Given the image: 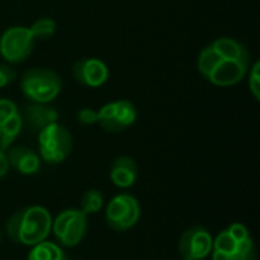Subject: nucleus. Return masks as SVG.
Instances as JSON below:
<instances>
[{
    "mask_svg": "<svg viewBox=\"0 0 260 260\" xmlns=\"http://www.w3.org/2000/svg\"><path fill=\"white\" fill-rule=\"evenodd\" d=\"M29 29L35 40H49L56 32V21L50 17H40L30 24Z\"/></svg>",
    "mask_w": 260,
    "mask_h": 260,
    "instance_id": "a211bd4d",
    "label": "nucleus"
},
{
    "mask_svg": "<svg viewBox=\"0 0 260 260\" xmlns=\"http://www.w3.org/2000/svg\"><path fill=\"white\" fill-rule=\"evenodd\" d=\"M88 216L79 209H66L52 219V233L62 248H73L82 242L88 229Z\"/></svg>",
    "mask_w": 260,
    "mask_h": 260,
    "instance_id": "423d86ee",
    "label": "nucleus"
},
{
    "mask_svg": "<svg viewBox=\"0 0 260 260\" xmlns=\"http://www.w3.org/2000/svg\"><path fill=\"white\" fill-rule=\"evenodd\" d=\"M23 129L20 108L9 98H0V149L6 151Z\"/></svg>",
    "mask_w": 260,
    "mask_h": 260,
    "instance_id": "f8f14e48",
    "label": "nucleus"
},
{
    "mask_svg": "<svg viewBox=\"0 0 260 260\" xmlns=\"http://www.w3.org/2000/svg\"><path fill=\"white\" fill-rule=\"evenodd\" d=\"M27 260H67V254L59 244L46 239L30 247Z\"/></svg>",
    "mask_w": 260,
    "mask_h": 260,
    "instance_id": "dca6fc26",
    "label": "nucleus"
},
{
    "mask_svg": "<svg viewBox=\"0 0 260 260\" xmlns=\"http://www.w3.org/2000/svg\"><path fill=\"white\" fill-rule=\"evenodd\" d=\"M248 90L254 101H260V62L254 61L248 69Z\"/></svg>",
    "mask_w": 260,
    "mask_h": 260,
    "instance_id": "6ab92c4d",
    "label": "nucleus"
},
{
    "mask_svg": "<svg viewBox=\"0 0 260 260\" xmlns=\"http://www.w3.org/2000/svg\"><path fill=\"white\" fill-rule=\"evenodd\" d=\"M72 76L82 87L99 88L108 81L110 69L105 64V61H102L101 58L88 56V58H81L73 62Z\"/></svg>",
    "mask_w": 260,
    "mask_h": 260,
    "instance_id": "9b49d317",
    "label": "nucleus"
},
{
    "mask_svg": "<svg viewBox=\"0 0 260 260\" xmlns=\"http://www.w3.org/2000/svg\"><path fill=\"white\" fill-rule=\"evenodd\" d=\"M76 120L82 126H93L98 125V110L90 107H82L76 111Z\"/></svg>",
    "mask_w": 260,
    "mask_h": 260,
    "instance_id": "aec40b11",
    "label": "nucleus"
},
{
    "mask_svg": "<svg viewBox=\"0 0 260 260\" xmlns=\"http://www.w3.org/2000/svg\"><path fill=\"white\" fill-rule=\"evenodd\" d=\"M139 168L129 155H119L110 166V181L119 189H129L136 184Z\"/></svg>",
    "mask_w": 260,
    "mask_h": 260,
    "instance_id": "2eb2a0df",
    "label": "nucleus"
},
{
    "mask_svg": "<svg viewBox=\"0 0 260 260\" xmlns=\"http://www.w3.org/2000/svg\"><path fill=\"white\" fill-rule=\"evenodd\" d=\"M5 154L9 168L15 169L23 175H34L41 168V158L38 152L24 145H11Z\"/></svg>",
    "mask_w": 260,
    "mask_h": 260,
    "instance_id": "4468645a",
    "label": "nucleus"
},
{
    "mask_svg": "<svg viewBox=\"0 0 260 260\" xmlns=\"http://www.w3.org/2000/svg\"><path fill=\"white\" fill-rule=\"evenodd\" d=\"M38 155L47 165H59L67 160L73 148L70 131L61 123L55 122L43 128L37 134Z\"/></svg>",
    "mask_w": 260,
    "mask_h": 260,
    "instance_id": "39448f33",
    "label": "nucleus"
},
{
    "mask_svg": "<svg viewBox=\"0 0 260 260\" xmlns=\"http://www.w3.org/2000/svg\"><path fill=\"white\" fill-rule=\"evenodd\" d=\"M137 120V108L128 99H117L104 104L98 110V125L107 133H120Z\"/></svg>",
    "mask_w": 260,
    "mask_h": 260,
    "instance_id": "1a4fd4ad",
    "label": "nucleus"
},
{
    "mask_svg": "<svg viewBox=\"0 0 260 260\" xmlns=\"http://www.w3.org/2000/svg\"><path fill=\"white\" fill-rule=\"evenodd\" d=\"M0 239H2V233H0Z\"/></svg>",
    "mask_w": 260,
    "mask_h": 260,
    "instance_id": "5701e85b",
    "label": "nucleus"
},
{
    "mask_svg": "<svg viewBox=\"0 0 260 260\" xmlns=\"http://www.w3.org/2000/svg\"><path fill=\"white\" fill-rule=\"evenodd\" d=\"M251 61L233 59L221 56L209 43L197 56V70L212 85L229 88L235 87L247 78Z\"/></svg>",
    "mask_w": 260,
    "mask_h": 260,
    "instance_id": "f03ea898",
    "label": "nucleus"
},
{
    "mask_svg": "<svg viewBox=\"0 0 260 260\" xmlns=\"http://www.w3.org/2000/svg\"><path fill=\"white\" fill-rule=\"evenodd\" d=\"M212 260H256V245L247 225L233 222L213 238Z\"/></svg>",
    "mask_w": 260,
    "mask_h": 260,
    "instance_id": "7ed1b4c3",
    "label": "nucleus"
},
{
    "mask_svg": "<svg viewBox=\"0 0 260 260\" xmlns=\"http://www.w3.org/2000/svg\"><path fill=\"white\" fill-rule=\"evenodd\" d=\"M140 215V203L129 193H117L105 206V222L116 232H126L133 229L139 222Z\"/></svg>",
    "mask_w": 260,
    "mask_h": 260,
    "instance_id": "6e6552de",
    "label": "nucleus"
},
{
    "mask_svg": "<svg viewBox=\"0 0 260 260\" xmlns=\"http://www.w3.org/2000/svg\"><path fill=\"white\" fill-rule=\"evenodd\" d=\"M20 90L27 102L52 104L62 91V79L49 67H30L20 76Z\"/></svg>",
    "mask_w": 260,
    "mask_h": 260,
    "instance_id": "20e7f679",
    "label": "nucleus"
},
{
    "mask_svg": "<svg viewBox=\"0 0 260 260\" xmlns=\"http://www.w3.org/2000/svg\"><path fill=\"white\" fill-rule=\"evenodd\" d=\"M105 206V200H104V193L98 189H90L84 193L82 200H81V212L85 216L90 215H96L99 213Z\"/></svg>",
    "mask_w": 260,
    "mask_h": 260,
    "instance_id": "f3484780",
    "label": "nucleus"
},
{
    "mask_svg": "<svg viewBox=\"0 0 260 260\" xmlns=\"http://www.w3.org/2000/svg\"><path fill=\"white\" fill-rule=\"evenodd\" d=\"M23 126L30 129L34 134H38L43 128L58 122L59 113L50 104H37V102H26L21 110Z\"/></svg>",
    "mask_w": 260,
    "mask_h": 260,
    "instance_id": "ddd939ff",
    "label": "nucleus"
},
{
    "mask_svg": "<svg viewBox=\"0 0 260 260\" xmlns=\"http://www.w3.org/2000/svg\"><path fill=\"white\" fill-rule=\"evenodd\" d=\"M37 40L26 26H11L0 35V56L14 66L24 62L34 52Z\"/></svg>",
    "mask_w": 260,
    "mask_h": 260,
    "instance_id": "0eeeda50",
    "label": "nucleus"
},
{
    "mask_svg": "<svg viewBox=\"0 0 260 260\" xmlns=\"http://www.w3.org/2000/svg\"><path fill=\"white\" fill-rule=\"evenodd\" d=\"M9 171V163H8V158H6V154L3 149H0V178L5 177Z\"/></svg>",
    "mask_w": 260,
    "mask_h": 260,
    "instance_id": "4be33fe9",
    "label": "nucleus"
},
{
    "mask_svg": "<svg viewBox=\"0 0 260 260\" xmlns=\"http://www.w3.org/2000/svg\"><path fill=\"white\" fill-rule=\"evenodd\" d=\"M213 248V236L201 225L187 229L178 242V251L183 260L207 259Z\"/></svg>",
    "mask_w": 260,
    "mask_h": 260,
    "instance_id": "9d476101",
    "label": "nucleus"
},
{
    "mask_svg": "<svg viewBox=\"0 0 260 260\" xmlns=\"http://www.w3.org/2000/svg\"><path fill=\"white\" fill-rule=\"evenodd\" d=\"M52 219L53 218L46 207L29 206L9 216L5 224V232L12 242L34 247L50 236Z\"/></svg>",
    "mask_w": 260,
    "mask_h": 260,
    "instance_id": "f257e3e1",
    "label": "nucleus"
},
{
    "mask_svg": "<svg viewBox=\"0 0 260 260\" xmlns=\"http://www.w3.org/2000/svg\"><path fill=\"white\" fill-rule=\"evenodd\" d=\"M15 79H17V70L8 62H0V88L11 85Z\"/></svg>",
    "mask_w": 260,
    "mask_h": 260,
    "instance_id": "412c9836",
    "label": "nucleus"
}]
</instances>
